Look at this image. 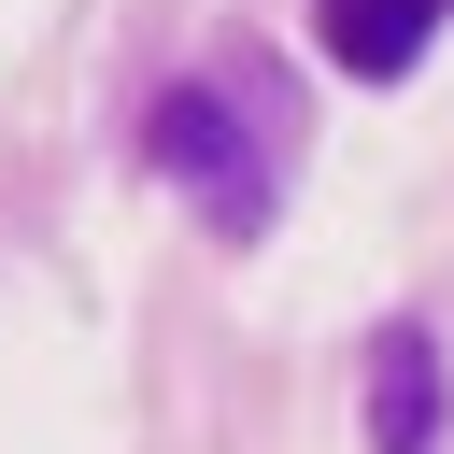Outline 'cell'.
<instances>
[{
    "mask_svg": "<svg viewBox=\"0 0 454 454\" xmlns=\"http://www.w3.org/2000/svg\"><path fill=\"white\" fill-rule=\"evenodd\" d=\"M128 142H142V170H170V184L199 199V227H213V241H255V227H270V142L241 128V99H227V85H199V71H184V85H156Z\"/></svg>",
    "mask_w": 454,
    "mask_h": 454,
    "instance_id": "obj_1",
    "label": "cell"
},
{
    "mask_svg": "<svg viewBox=\"0 0 454 454\" xmlns=\"http://www.w3.org/2000/svg\"><path fill=\"white\" fill-rule=\"evenodd\" d=\"M440 28H454V0H312V57L340 85H411Z\"/></svg>",
    "mask_w": 454,
    "mask_h": 454,
    "instance_id": "obj_2",
    "label": "cell"
},
{
    "mask_svg": "<svg viewBox=\"0 0 454 454\" xmlns=\"http://www.w3.org/2000/svg\"><path fill=\"white\" fill-rule=\"evenodd\" d=\"M369 454H440V326L426 312L369 326Z\"/></svg>",
    "mask_w": 454,
    "mask_h": 454,
    "instance_id": "obj_3",
    "label": "cell"
}]
</instances>
